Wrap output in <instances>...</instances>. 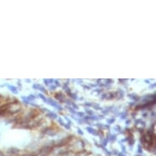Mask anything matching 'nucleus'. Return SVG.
Listing matches in <instances>:
<instances>
[]
</instances>
